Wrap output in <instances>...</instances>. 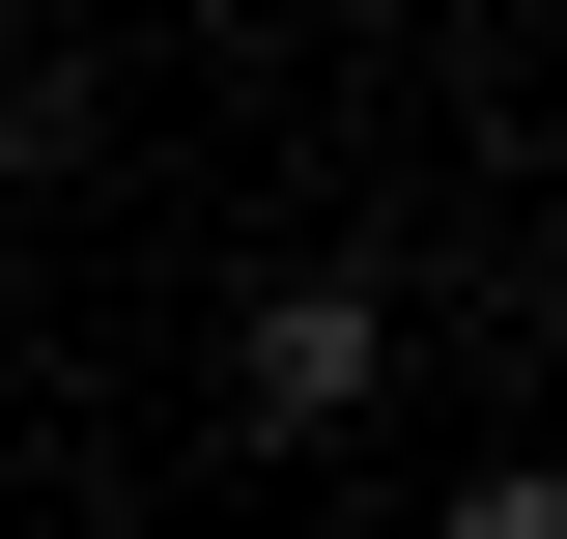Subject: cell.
<instances>
[{
    "instance_id": "2",
    "label": "cell",
    "mask_w": 567,
    "mask_h": 539,
    "mask_svg": "<svg viewBox=\"0 0 567 539\" xmlns=\"http://www.w3.org/2000/svg\"><path fill=\"white\" fill-rule=\"evenodd\" d=\"M58 142H85V85H58V58H0V171H58Z\"/></svg>"
},
{
    "instance_id": "1",
    "label": "cell",
    "mask_w": 567,
    "mask_h": 539,
    "mask_svg": "<svg viewBox=\"0 0 567 539\" xmlns=\"http://www.w3.org/2000/svg\"><path fill=\"white\" fill-rule=\"evenodd\" d=\"M369 369H398V313H369V284H256V340H227V398H256L284 455H312V426H369Z\"/></svg>"
},
{
    "instance_id": "3",
    "label": "cell",
    "mask_w": 567,
    "mask_h": 539,
    "mask_svg": "<svg viewBox=\"0 0 567 539\" xmlns=\"http://www.w3.org/2000/svg\"><path fill=\"white\" fill-rule=\"evenodd\" d=\"M454 539H567V482H454Z\"/></svg>"
}]
</instances>
